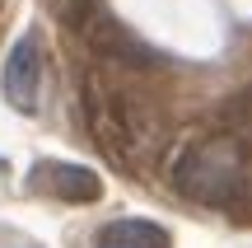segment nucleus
I'll use <instances>...</instances> for the list:
<instances>
[{
	"instance_id": "nucleus-1",
	"label": "nucleus",
	"mask_w": 252,
	"mask_h": 248,
	"mask_svg": "<svg viewBox=\"0 0 252 248\" xmlns=\"http://www.w3.org/2000/svg\"><path fill=\"white\" fill-rule=\"evenodd\" d=\"M248 183V145L234 131H215V136L191 141L173 164V187L178 197L201 206H224L243 192Z\"/></svg>"
},
{
	"instance_id": "nucleus-2",
	"label": "nucleus",
	"mask_w": 252,
	"mask_h": 248,
	"mask_svg": "<svg viewBox=\"0 0 252 248\" xmlns=\"http://www.w3.org/2000/svg\"><path fill=\"white\" fill-rule=\"evenodd\" d=\"M42 75H47V61H42V37L37 28H24L14 37V47L5 52V66H0V94L14 112L24 117H37L42 108Z\"/></svg>"
},
{
	"instance_id": "nucleus-3",
	"label": "nucleus",
	"mask_w": 252,
	"mask_h": 248,
	"mask_svg": "<svg viewBox=\"0 0 252 248\" xmlns=\"http://www.w3.org/2000/svg\"><path fill=\"white\" fill-rule=\"evenodd\" d=\"M28 187L42 197H56V202H75V206L103 197V178L89 164H70V159H37L28 169Z\"/></svg>"
},
{
	"instance_id": "nucleus-4",
	"label": "nucleus",
	"mask_w": 252,
	"mask_h": 248,
	"mask_svg": "<svg viewBox=\"0 0 252 248\" xmlns=\"http://www.w3.org/2000/svg\"><path fill=\"white\" fill-rule=\"evenodd\" d=\"M84 33H89V42L98 47L103 56H112V61H122V66H154V61H159L140 37L126 33L117 19H108V14H94L89 24H84Z\"/></svg>"
},
{
	"instance_id": "nucleus-5",
	"label": "nucleus",
	"mask_w": 252,
	"mask_h": 248,
	"mask_svg": "<svg viewBox=\"0 0 252 248\" xmlns=\"http://www.w3.org/2000/svg\"><path fill=\"white\" fill-rule=\"evenodd\" d=\"M94 248H173V234L163 230L159 220H145V215H122V220H108L98 230Z\"/></svg>"
},
{
	"instance_id": "nucleus-6",
	"label": "nucleus",
	"mask_w": 252,
	"mask_h": 248,
	"mask_svg": "<svg viewBox=\"0 0 252 248\" xmlns=\"http://www.w3.org/2000/svg\"><path fill=\"white\" fill-rule=\"evenodd\" d=\"M0 174H5V159H0Z\"/></svg>"
},
{
	"instance_id": "nucleus-7",
	"label": "nucleus",
	"mask_w": 252,
	"mask_h": 248,
	"mask_svg": "<svg viewBox=\"0 0 252 248\" xmlns=\"http://www.w3.org/2000/svg\"><path fill=\"white\" fill-rule=\"evenodd\" d=\"M80 5H84V0H80Z\"/></svg>"
}]
</instances>
